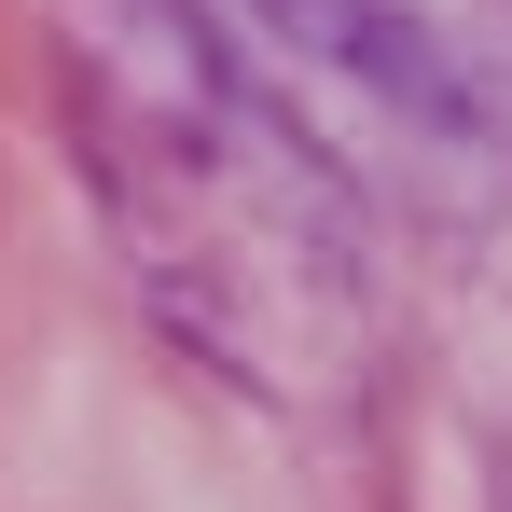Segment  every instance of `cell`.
<instances>
[{
    "instance_id": "6da1fadb",
    "label": "cell",
    "mask_w": 512,
    "mask_h": 512,
    "mask_svg": "<svg viewBox=\"0 0 512 512\" xmlns=\"http://www.w3.org/2000/svg\"><path fill=\"white\" fill-rule=\"evenodd\" d=\"M84 84L111 208L167 319L222 346L250 388H319L360 333V277H346V222L305 139L208 56V28H180V0H97Z\"/></svg>"
},
{
    "instance_id": "7a4b0ae2",
    "label": "cell",
    "mask_w": 512,
    "mask_h": 512,
    "mask_svg": "<svg viewBox=\"0 0 512 512\" xmlns=\"http://www.w3.org/2000/svg\"><path fill=\"white\" fill-rule=\"evenodd\" d=\"M291 56L360 84L402 139L512 180V0H250Z\"/></svg>"
},
{
    "instance_id": "3957f363",
    "label": "cell",
    "mask_w": 512,
    "mask_h": 512,
    "mask_svg": "<svg viewBox=\"0 0 512 512\" xmlns=\"http://www.w3.org/2000/svg\"><path fill=\"white\" fill-rule=\"evenodd\" d=\"M499 512H512V457H499Z\"/></svg>"
}]
</instances>
